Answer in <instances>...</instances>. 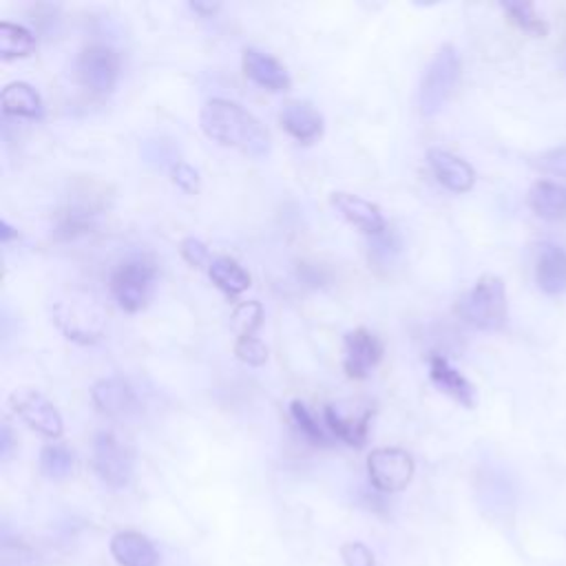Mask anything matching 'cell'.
I'll return each mask as SVG.
<instances>
[{
	"label": "cell",
	"mask_w": 566,
	"mask_h": 566,
	"mask_svg": "<svg viewBox=\"0 0 566 566\" xmlns=\"http://www.w3.org/2000/svg\"><path fill=\"white\" fill-rule=\"evenodd\" d=\"M35 49V35L15 22H0V55L2 60L27 57Z\"/></svg>",
	"instance_id": "obj_22"
},
{
	"label": "cell",
	"mask_w": 566,
	"mask_h": 566,
	"mask_svg": "<svg viewBox=\"0 0 566 566\" xmlns=\"http://www.w3.org/2000/svg\"><path fill=\"white\" fill-rule=\"evenodd\" d=\"M460 80V55L453 44H442L420 82V93H418V104L424 117H433L444 108L449 97L453 95L455 86Z\"/></svg>",
	"instance_id": "obj_3"
},
{
	"label": "cell",
	"mask_w": 566,
	"mask_h": 566,
	"mask_svg": "<svg viewBox=\"0 0 566 566\" xmlns=\"http://www.w3.org/2000/svg\"><path fill=\"white\" fill-rule=\"evenodd\" d=\"M458 316L484 332H495L506 323V285L495 274H482L475 285L458 301Z\"/></svg>",
	"instance_id": "obj_2"
},
{
	"label": "cell",
	"mask_w": 566,
	"mask_h": 566,
	"mask_svg": "<svg viewBox=\"0 0 566 566\" xmlns=\"http://www.w3.org/2000/svg\"><path fill=\"white\" fill-rule=\"evenodd\" d=\"M199 124L210 139L239 148L252 157H261L270 150L268 130L250 111L237 102L223 97L208 99L199 113Z\"/></svg>",
	"instance_id": "obj_1"
},
{
	"label": "cell",
	"mask_w": 566,
	"mask_h": 566,
	"mask_svg": "<svg viewBox=\"0 0 566 566\" xmlns=\"http://www.w3.org/2000/svg\"><path fill=\"white\" fill-rule=\"evenodd\" d=\"M212 283L228 296H239L250 287V274L230 256H217L208 265Z\"/></svg>",
	"instance_id": "obj_21"
},
{
	"label": "cell",
	"mask_w": 566,
	"mask_h": 566,
	"mask_svg": "<svg viewBox=\"0 0 566 566\" xmlns=\"http://www.w3.org/2000/svg\"><path fill=\"white\" fill-rule=\"evenodd\" d=\"M232 329L237 332V338L254 336V332L263 323V305L259 301H243L232 312Z\"/></svg>",
	"instance_id": "obj_25"
},
{
	"label": "cell",
	"mask_w": 566,
	"mask_h": 566,
	"mask_svg": "<svg viewBox=\"0 0 566 566\" xmlns=\"http://www.w3.org/2000/svg\"><path fill=\"white\" fill-rule=\"evenodd\" d=\"M195 11H199V13H214L219 7L217 4H201V2H192L190 4Z\"/></svg>",
	"instance_id": "obj_35"
},
{
	"label": "cell",
	"mask_w": 566,
	"mask_h": 566,
	"mask_svg": "<svg viewBox=\"0 0 566 566\" xmlns=\"http://www.w3.org/2000/svg\"><path fill=\"white\" fill-rule=\"evenodd\" d=\"M93 469L104 484L122 489L133 478V451L113 431H99L93 440Z\"/></svg>",
	"instance_id": "obj_5"
},
{
	"label": "cell",
	"mask_w": 566,
	"mask_h": 566,
	"mask_svg": "<svg viewBox=\"0 0 566 566\" xmlns=\"http://www.w3.org/2000/svg\"><path fill=\"white\" fill-rule=\"evenodd\" d=\"M528 208L546 221H564L566 219V186L551 181V179H539L531 186L528 190Z\"/></svg>",
	"instance_id": "obj_16"
},
{
	"label": "cell",
	"mask_w": 566,
	"mask_h": 566,
	"mask_svg": "<svg viewBox=\"0 0 566 566\" xmlns=\"http://www.w3.org/2000/svg\"><path fill=\"white\" fill-rule=\"evenodd\" d=\"M73 464H75L73 453L62 444H46L40 451V469L46 478H53V480L66 478L73 471Z\"/></svg>",
	"instance_id": "obj_24"
},
{
	"label": "cell",
	"mask_w": 566,
	"mask_h": 566,
	"mask_svg": "<svg viewBox=\"0 0 566 566\" xmlns=\"http://www.w3.org/2000/svg\"><path fill=\"white\" fill-rule=\"evenodd\" d=\"M179 254L181 259L192 265V268H199L208 261V245L195 237H186L181 243H179Z\"/></svg>",
	"instance_id": "obj_31"
},
{
	"label": "cell",
	"mask_w": 566,
	"mask_h": 566,
	"mask_svg": "<svg viewBox=\"0 0 566 566\" xmlns=\"http://www.w3.org/2000/svg\"><path fill=\"white\" fill-rule=\"evenodd\" d=\"M329 201L358 230H363L367 234L385 232L387 223L376 203H371L358 195H352V192H332Z\"/></svg>",
	"instance_id": "obj_11"
},
{
	"label": "cell",
	"mask_w": 566,
	"mask_h": 566,
	"mask_svg": "<svg viewBox=\"0 0 566 566\" xmlns=\"http://www.w3.org/2000/svg\"><path fill=\"white\" fill-rule=\"evenodd\" d=\"M241 64H243L245 77H250L259 86H263L268 91H287L290 88V75H287L285 66L270 53L250 46L243 51Z\"/></svg>",
	"instance_id": "obj_12"
},
{
	"label": "cell",
	"mask_w": 566,
	"mask_h": 566,
	"mask_svg": "<svg viewBox=\"0 0 566 566\" xmlns=\"http://www.w3.org/2000/svg\"><path fill=\"white\" fill-rule=\"evenodd\" d=\"M502 9L506 11V15L511 18V22H515L522 31L535 35V38H546L548 33V24L544 22V18L535 11L533 4L526 2H504Z\"/></svg>",
	"instance_id": "obj_23"
},
{
	"label": "cell",
	"mask_w": 566,
	"mask_h": 566,
	"mask_svg": "<svg viewBox=\"0 0 566 566\" xmlns=\"http://www.w3.org/2000/svg\"><path fill=\"white\" fill-rule=\"evenodd\" d=\"M111 553L119 566H157L155 544L137 531H119L111 539Z\"/></svg>",
	"instance_id": "obj_13"
},
{
	"label": "cell",
	"mask_w": 566,
	"mask_h": 566,
	"mask_svg": "<svg viewBox=\"0 0 566 566\" xmlns=\"http://www.w3.org/2000/svg\"><path fill=\"white\" fill-rule=\"evenodd\" d=\"M91 400L106 416H122L133 409L135 394L122 378H102L91 389Z\"/></svg>",
	"instance_id": "obj_17"
},
{
	"label": "cell",
	"mask_w": 566,
	"mask_h": 566,
	"mask_svg": "<svg viewBox=\"0 0 566 566\" xmlns=\"http://www.w3.org/2000/svg\"><path fill=\"white\" fill-rule=\"evenodd\" d=\"M535 281L544 294H562L566 290V250L559 245H544L537 256Z\"/></svg>",
	"instance_id": "obj_18"
},
{
	"label": "cell",
	"mask_w": 566,
	"mask_h": 566,
	"mask_svg": "<svg viewBox=\"0 0 566 566\" xmlns=\"http://www.w3.org/2000/svg\"><path fill=\"white\" fill-rule=\"evenodd\" d=\"M290 413H292L294 424L298 427V431H301L307 440H312L314 444H327V442H329L325 429L318 424V420H316L314 413L307 409V405H303L301 400H294V402L290 405Z\"/></svg>",
	"instance_id": "obj_27"
},
{
	"label": "cell",
	"mask_w": 566,
	"mask_h": 566,
	"mask_svg": "<svg viewBox=\"0 0 566 566\" xmlns=\"http://www.w3.org/2000/svg\"><path fill=\"white\" fill-rule=\"evenodd\" d=\"M13 237H18V230L11 228V226L7 223V219H2V221H0V239H2V243H9Z\"/></svg>",
	"instance_id": "obj_34"
},
{
	"label": "cell",
	"mask_w": 566,
	"mask_h": 566,
	"mask_svg": "<svg viewBox=\"0 0 566 566\" xmlns=\"http://www.w3.org/2000/svg\"><path fill=\"white\" fill-rule=\"evenodd\" d=\"M11 447H13L11 427L4 422V424H2V433H0V455H2V460H7V458L11 455Z\"/></svg>",
	"instance_id": "obj_33"
},
{
	"label": "cell",
	"mask_w": 566,
	"mask_h": 566,
	"mask_svg": "<svg viewBox=\"0 0 566 566\" xmlns=\"http://www.w3.org/2000/svg\"><path fill=\"white\" fill-rule=\"evenodd\" d=\"M234 354L241 363L259 367L268 360V347L256 336H243L234 340Z\"/></svg>",
	"instance_id": "obj_28"
},
{
	"label": "cell",
	"mask_w": 566,
	"mask_h": 566,
	"mask_svg": "<svg viewBox=\"0 0 566 566\" xmlns=\"http://www.w3.org/2000/svg\"><path fill=\"white\" fill-rule=\"evenodd\" d=\"M93 217H95V212H93L91 206L71 203L66 210L60 212L57 232L64 234V237L82 234V232H86V230L93 226Z\"/></svg>",
	"instance_id": "obj_26"
},
{
	"label": "cell",
	"mask_w": 566,
	"mask_h": 566,
	"mask_svg": "<svg viewBox=\"0 0 566 566\" xmlns=\"http://www.w3.org/2000/svg\"><path fill=\"white\" fill-rule=\"evenodd\" d=\"M539 168L566 179V148H553L539 157Z\"/></svg>",
	"instance_id": "obj_32"
},
{
	"label": "cell",
	"mask_w": 566,
	"mask_h": 566,
	"mask_svg": "<svg viewBox=\"0 0 566 566\" xmlns=\"http://www.w3.org/2000/svg\"><path fill=\"white\" fill-rule=\"evenodd\" d=\"M369 420H371V411H363L360 416H343L334 405L325 407V424L327 429L343 440L349 447H363V442L367 440V431H369Z\"/></svg>",
	"instance_id": "obj_19"
},
{
	"label": "cell",
	"mask_w": 566,
	"mask_h": 566,
	"mask_svg": "<svg viewBox=\"0 0 566 566\" xmlns=\"http://www.w3.org/2000/svg\"><path fill=\"white\" fill-rule=\"evenodd\" d=\"M367 473L378 491L394 493L405 489L413 478V458L398 447L374 449L367 458Z\"/></svg>",
	"instance_id": "obj_7"
},
{
	"label": "cell",
	"mask_w": 566,
	"mask_h": 566,
	"mask_svg": "<svg viewBox=\"0 0 566 566\" xmlns=\"http://www.w3.org/2000/svg\"><path fill=\"white\" fill-rule=\"evenodd\" d=\"M427 159H429V166H431L436 179L444 188H449L453 192H469L473 188L475 170L460 155L444 150V148H429Z\"/></svg>",
	"instance_id": "obj_10"
},
{
	"label": "cell",
	"mask_w": 566,
	"mask_h": 566,
	"mask_svg": "<svg viewBox=\"0 0 566 566\" xmlns=\"http://www.w3.org/2000/svg\"><path fill=\"white\" fill-rule=\"evenodd\" d=\"M9 407L13 409L15 416H20L38 433L49 436V438L62 436V429H64L62 416L55 409V405L40 391L29 389V387L15 389L9 396Z\"/></svg>",
	"instance_id": "obj_8"
},
{
	"label": "cell",
	"mask_w": 566,
	"mask_h": 566,
	"mask_svg": "<svg viewBox=\"0 0 566 566\" xmlns=\"http://www.w3.org/2000/svg\"><path fill=\"white\" fill-rule=\"evenodd\" d=\"M172 181H175L184 192H188V195H195V192H199V188H201L199 172H197L190 164H186V161H177V164L172 166Z\"/></svg>",
	"instance_id": "obj_30"
},
{
	"label": "cell",
	"mask_w": 566,
	"mask_h": 566,
	"mask_svg": "<svg viewBox=\"0 0 566 566\" xmlns=\"http://www.w3.org/2000/svg\"><path fill=\"white\" fill-rule=\"evenodd\" d=\"M429 376L438 385L440 391H444L447 396H451L460 405H464L469 409L475 405V389H473V385L444 356L433 354L429 358Z\"/></svg>",
	"instance_id": "obj_15"
},
{
	"label": "cell",
	"mask_w": 566,
	"mask_h": 566,
	"mask_svg": "<svg viewBox=\"0 0 566 566\" xmlns=\"http://www.w3.org/2000/svg\"><path fill=\"white\" fill-rule=\"evenodd\" d=\"M75 73L80 84L95 93V95H106L113 91L117 75H119V55L115 49L106 44H91L82 49Z\"/></svg>",
	"instance_id": "obj_6"
},
{
	"label": "cell",
	"mask_w": 566,
	"mask_h": 566,
	"mask_svg": "<svg viewBox=\"0 0 566 566\" xmlns=\"http://www.w3.org/2000/svg\"><path fill=\"white\" fill-rule=\"evenodd\" d=\"M281 126L298 142H314L323 133V117L321 113L301 99H290L281 108Z\"/></svg>",
	"instance_id": "obj_14"
},
{
	"label": "cell",
	"mask_w": 566,
	"mask_h": 566,
	"mask_svg": "<svg viewBox=\"0 0 566 566\" xmlns=\"http://www.w3.org/2000/svg\"><path fill=\"white\" fill-rule=\"evenodd\" d=\"M340 557L345 566H374V553L360 542H347L340 546Z\"/></svg>",
	"instance_id": "obj_29"
},
{
	"label": "cell",
	"mask_w": 566,
	"mask_h": 566,
	"mask_svg": "<svg viewBox=\"0 0 566 566\" xmlns=\"http://www.w3.org/2000/svg\"><path fill=\"white\" fill-rule=\"evenodd\" d=\"M2 111L4 115L29 117L35 119L42 115V97L40 93L27 82H11L2 88Z\"/></svg>",
	"instance_id": "obj_20"
},
{
	"label": "cell",
	"mask_w": 566,
	"mask_h": 566,
	"mask_svg": "<svg viewBox=\"0 0 566 566\" xmlns=\"http://www.w3.org/2000/svg\"><path fill=\"white\" fill-rule=\"evenodd\" d=\"M157 265L148 256H130L111 272V292L126 312H139L153 296Z\"/></svg>",
	"instance_id": "obj_4"
},
{
	"label": "cell",
	"mask_w": 566,
	"mask_h": 566,
	"mask_svg": "<svg viewBox=\"0 0 566 566\" xmlns=\"http://www.w3.org/2000/svg\"><path fill=\"white\" fill-rule=\"evenodd\" d=\"M382 358V343L365 327L345 334L343 369L349 378H365Z\"/></svg>",
	"instance_id": "obj_9"
}]
</instances>
